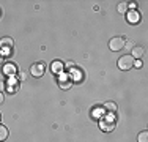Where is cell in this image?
I'll return each instance as SVG.
<instances>
[{
  "label": "cell",
  "instance_id": "cell-1",
  "mask_svg": "<svg viewBox=\"0 0 148 142\" xmlns=\"http://www.w3.org/2000/svg\"><path fill=\"white\" fill-rule=\"evenodd\" d=\"M134 62H136V60H134L132 55H123V57H120V59H118V68L123 70V71L131 70L134 66Z\"/></svg>",
  "mask_w": 148,
  "mask_h": 142
},
{
  "label": "cell",
  "instance_id": "cell-2",
  "mask_svg": "<svg viewBox=\"0 0 148 142\" xmlns=\"http://www.w3.org/2000/svg\"><path fill=\"white\" fill-rule=\"evenodd\" d=\"M125 43L126 40L125 38H121V37H115V38H112L110 41H109V48L112 49V51H121L123 48H125Z\"/></svg>",
  "mask_w": 148,
  "mask_h": 142
},
{
  "label": "cell",
  "instance_id": "cell-3",
  "mask_svg": "<svg viewBox=\"0 0 148 142\" xmlns=\"http://www.w3.org/2000/svg\"><path fill=\"white\" fill-rule=\"evenodd\" d=\"M44 71H46V66H44V63H43V62L33 63V65L30 66V73H32V76H35V77L43 76V74H44Z\"/></svg>",
  "mask_w": 148,
  "mask_h": 142
},
{
  "label": "cell",
  "instance_id": "cell-4",
  "mask_svg": "<svg viewBox=\"0 0 148 142\" xmlns=\"http://www.w3.org/2000/svg\"><path fill=\"white\" fill-rule=\"evenodd\" d=\"M6 88H8L10 93H16L17 88H19V82L16 81L14 76H10V79L6 81Z\"/></svg>",
  "mask_w": 148,
  "mask_h": 142
},
{
  "label": "cell",
  "instance_id": "cell-5",
  "mask_svg": "<svg viewBox=\"0 0 148 142\" xmlns=\"http://www.w3.org/2000/svg\"><path fill=\"white\" fill-rule=\"evenodd\" d=\"M101 126H103L104 131L114 130V126H115V119H112V115H110V117H109V122H106V120H101Z\"/></svg>",
  "mask_w": 148,
  "mask_h": 142
},
{
  "label": "cell",
  "instance_id": "cell-6",
  "mask_svg": "<svg viewBox=\"0 0 148 142\" xmlns=\"http://www.w3.org/2000/svg\"><path fill=\"white\" fill-rule=\"evenodd\" d=\"M58 85L62 88H69L71 87V81H68V76H66V74H62L60 79H58Z\"/></svg>",
  "mask_w": 148,
  "mask_h": 142
},
{
  "label": "cell",
  "instance_id": "cell-7",
  "mask_svg": "<svg viewBox=\"0 0 148 142\" xmlns=\"http://www.w3.org/2000/svg\"><path fill=\"white\" fill-rule=\"evenodd\" d=\"M0 46H2L3 51H10V49L13 48V40L11 38H3L2 43H0Z\"/></svg>",
  "mask_w": 148,
  "mask_h": 142
},
{
  "label": "cell",
  "instance_id": "cell-8",
  "mask_svg": "<svg viewBox=\"0 0 148 142\" xmlns=\"http://www.w3.org/2000/svg\"><path fill=\"white\" fill-rule=\"evenodd\" d=\"M143 52H145V51H143L142 46H136V48L132 49V57H136L137 60H140V57L143 55Z\"/></svg>",
  "mask_w": 148,
  "mask_h": 142
},
{
  "label": "cell",
  "instance_id": "cell-9",
  "mask_svg": "<svg viewBox=\"0 0 148 142\" xmlns=\"http://www.w3.org/2000/svg\"><path fill=\"white\" fill-rule=\"evenodd\" d=\"M16 71H17V68H16L14 63H6V65H5V73H6V74L13 76V74L16 73Z\"/></svg>",
  "mask_w": 148,
  "mask_h": 142
},
{
  "label": "cell",
  "instance_id": "cell-10",
  "mask_svg": "<svg viewBox=\"0 0 148 142\" xmlns=\"http://www.w3.org/2000/svg\"><path fill=\"white\" fill-rule=\"evenodd\" d=\"M128 8H129V3H126V2H120L118 6H117L118 13H121V14H125L126 11H128Z\"/></svg>",
  "mask_w": 148,
  "mask_h": 142
},
{
  "label": "cell",
  "instance_id": "cell-11",
  "mask_svg": "<svg viewBox=\"0 0 148 142\" xmlns=\"http://www.w3.org/2000/svg\"><path fill=\"white\" fill-rule=\"evenodd\" d=\"M6 137H8V128L3 126V125H0V142L5 141Z\"/></svg>",
  "mask_w": 148,
  "mask_h": 142
},
{
  "label": "cell",
  "instance_id": "cell-12",
  "mask_svg": "<svg viewBox=\"0 0 148 142\" xmlns=\"http://www.w3.org/2000/svg\"><path fill=\"white\" fill-rule=\"evenodd\" d=\"M128 19H129V22H139V21H140V16H139V13L131 11V13L128 14Z\"/></svg>",
  "mask_w": 148,
  "mask_h": 142
},
{
  "label": "cell",
  "instance_id": "cell-13",
  "mask_svg": "<svg viewBox=\"0 0 148 142\" xmlns=\"http://www.w3.org/2000/svg\"><path fill=\"white\" fill-rule=\"evenodd\" d=\"M137 142H148V131H142L137 136Z\"/></svg>",
  "mask_w": 148,
  "mask_h": 142
},
{
  "label": "cell",
  "instance_id": "cell-14",
  "mask_svg": "<svg viewBox=\"0 0 148 142\" xmlns=\"http://www.w3.org/2000/svg\"><path fill=\"white\" fill-rule=\"evenodd\" d=\"M52 71H55V73L63 71V63L62 62H54V63H52Z\"/></svg>",
  "mask_w": 148,
  "mask_h": 142
},
{
  "label": "cell",
  "instance_id": "cell-15",
  "mask_svg": "<svg viewBox=\"0 0 148 142\" xmlns=\"http://www.w3.org/2000/svg\"><path fill=\"white\" fill-rule=\"evenodd\" d=\"M106 109H107V111L112 114V112L117 111V104H115L114 101H109V103H106Z\"/></svg>",
  "mask_w": 148,
  "mask_h": 142
},
{
  "label": "cell",
  "instance_id": "cell-16",
  "mask_svg": "<svg viewBox=\"0 0 148 142\" xmlns=\"http://www.w3.org/2000/svg\"><path fill=\"white\" fill-rule=\"evenodd\" d=\"M19 79H21V81H25V79H27V74H25V73H21V74H19Z\"/></svg>",
  "mask_w": 148,
  "mask_h": 142
},
{
  "label": "cell",
  "instance_id": "cell-17",
  "mask_svg": "<svg viewBox=\"0 0 148 142\" xmlns=\"http://www.w3.org/2000/svg\"><path fill=\"white\" fill-rule=\"evenodd\" d=\"M134 66H136V68H140V66H142V62H140V60H137V62H134Z\"/></svg>",
  "mask_w": 148,
  "mask_h": 142
},
{
  "label": "cell",
  "instance_id": "cell-18",
  "mask_svg": "<svg viewBox=\"0 0 148 142\" xmlns=\"http://www.w3.org/2000/svg\"><path fill=\"white\" fill-rule=\"evenodd\" d=\"M66 66H68V68H73L74 63H73V62H68V63H66Z\"/></svg>",
  "mask_w": 148,
  "mask_h": 142
},
{
  "label": "cell",
  "instance_id": "cell-19",
  "mask_svg": "<svg viewBox=\"0 0 148 142\" xmlns=\"http://www.w3.org/2000/svg\"><path fill=\"white\" fill-rule=\"evenodd\" d=\"M2 60H3V55H2V51H0V63H2Z\"/></svg>",
  "mask_w": 148,
  "mask_h": 142
},
{
  "label": "cell",
  "instance_id": "cell-20",
  "mask_svg": "<svg viewBox=\"0 0 148 142\" xmlns=\"http://www.w3.org/2000/svg\"><path fill=\"white\" fill-rule=\"evenodd\" d=\"M0 103H3V95L0 93Z\"/></svg>",
  "mask_w": 148,
  "mask_h": 142
},
{
  "label": "cell",
  "instance_id": "cell-21",
  "mask_svg": "<svg viewBox=\"0 0 148 142\" xmlns=\"http://www.w3.org/2000/svg\"><path fill=\"white\" fill-rule=\"evenodd\" d=\"M0 119H2V114H0Z\"/></svg>",
  "mask_w": 148,
  "mask_h": 142
}]
</instances>
